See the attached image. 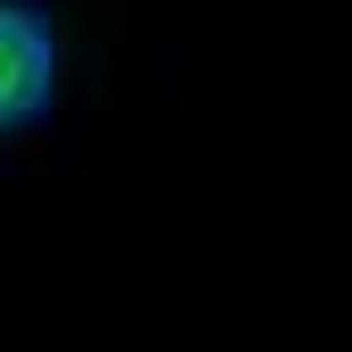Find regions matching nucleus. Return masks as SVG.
Listing matches in <instances>:
<instances>
[{"label": "nucleus", "mask_w": 352, "mask_h": 352, "mask_svg": "<svg viewBox=\"0 0 352 352\" xmlns=\"http://www.w3.org/2000/svg\"><path fill=\"white\" fill-rule=\"evenodd\" d=\"M51 93H59V25L25 0H0V135L34 126Z\"/></svg>", "instance_id": "f257e3e1"}]
</instances>
